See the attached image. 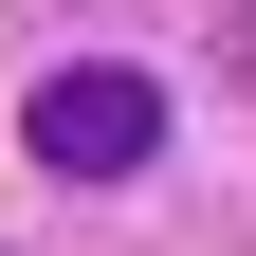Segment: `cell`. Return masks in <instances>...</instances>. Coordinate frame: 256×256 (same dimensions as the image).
I'll use <instances>...</instances> for the list:
<instances>
[{"label": "cell", "mask_w": 256, "mask_h": 256, "mask_svg": "<svg viewBox=\"0 0 256 256\" xmlns=\"http://www.w3.org/2000/svg\"><path fill=\"white\" fill-rule=\"evenodd\" d=\"M18 146H37L55 183H128V165H146V146H165V92H146V74H110V55H92V74H55L37 110H18Z\"/></svg>", "instance_id": "obj_1"}]
</instances>
